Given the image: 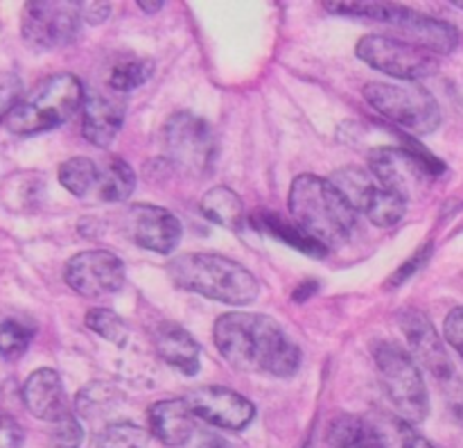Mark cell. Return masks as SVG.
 <instances>
[{
	"label": "cell",
	"instance_id": "31",
	"mask_svg": "<svg viewBox=\"0 0 463 448\" xmlns=\"http://www.w3.org/2000/svg\"><path fill=\"white\" fill-rule=\"evenodd\" d=\"M95 448H147V433L134 424L107 425L95 439Z\"/></svg>",
	"mask_w": 463,
	"mask_h": 448
},
{
	"label": "cell",
	"instance_id": "21",
	"mask_svg": "<svg viewBox=\"0 0 463 448\" xmlns=\"http://www.w3.org/2000/svg\"><path fill=\"white\" fill-rule=\"evenodd\" d=\"M199 211L206 220L215 222V224L226 226V229H242L244 224V204L235 190L226 188V186H215L208 190L199 202Z\"/></svg>",
	"mask_w": 463,
	"mask_h": 448
},
{
	"label": "cell",
	"instance_id": "40",
	"mask_svg": "<svg viewBox=\"0 0 463 448\" xmlns=\"http://www.w3.org/2000/svg\"><path fill=\"white\" fill-rule=\"evenodd\" d=\"M138 7L143 9L145 14H149V16H154V14L161 12V9H163V3H145V0H140Z\"/></svg>",
	"mask_w": 463,
	"mask_h": 448
},
{
	"label": "cell",
	"instance_id": "4",
	"mask_svg": "<svg viewBox=\"0 0 463 448\" xmlns=\"http://www.w3.org/2000/svg\"><path fill=\"white\" fill-rule=\"evenodd\" d=\"M84 86L71 72L45 77L7 116V129L18 136H34L71 120L84 107Z\"/></svg>",
	"mask_w": 463,
	"mask_h": 448
},
{
	"label": "cell",
	"instance_id": "33",
	"mask_svg": "<svg viewBox=\"0 0 463 448\" xmlns=\"http://www.w3.org/2000/svg\"><path fill=\"white\" fill-rule=\"evenodd\" d=\"M23 81L14 72H0V120H7L9 113L21 102Z\"/></svg>",
	"mask_w": 463,
	"mask_h": 448
},
{
	"label": "cell",
	"instance_id": "13",
	"mask_svg": "<svg viewBox=\"0 0 463 448\" xmlns=\"http://www.w3.org/2000/svg\"><path fill=\"white\" fill-rule=\"evenodd\" d=\"M398 321H401V329L411 348V357L420 362L439 380V385L450 380L459 371L452 357L448 356L446 344L441 342L437 329H434L425 312L410 308V310L401 312Z\"/></svg>",
	"mask_w": 463,
	"mask_h": 448
},
{
	"label": "cell",
	"instance_id": "20",
	"mask_svg": "<svg viewBox=\"0 0 463 448\" xmlns=\"http://www.w3.org/2000/svg\"><path fill=\"white\" fill-rule=\"evenodd\" d=\"M326 448H384L371 419L357 415H337L324 434Z\"/></svg>",
	"mask_w": 463,
	"mask_h": 448
},
{
	"label": "cell",
	"instance_id": "41",
	"mask_svg": "<svg viewBox=\"0 0 463 448\" xmlns=\"http://www.w3.org/2000/svg\"><path fill=\"white\" fill-rule=\"evenodd\" d=\"M455 7H459V9H463V3H455Z\"/></svg>",
	"mask_w": 463,
	"mask_h": 448
},
{
	"label": "cell",
	"instance_id": "11",
	"mask_svg": "<svg viewBox=\"0 0 463 448\" xmlns=\"http://www.w3.org/2000/svg\"><path fill=\"white\" fill-rule=\"evenodd\" d=\"M80 3H27L23 9V39L34 50L66 48L80 34Z\"/></svg>",
	"mask_w": 463,
	"mask_h": 448
},
{
	"label": "cell",
	"instance_id": "36",
	"mask_svg": "<svg viewBox=\"0 0 463 448\" xmlns=\"http://www.w3.org/2000/svg\"><path fill=\"white\" fill-rule=\"evenodd\" d=\"M25 433L9 415H0V448H23Z\"/></svg>",
	"mask_w": 463,
	"mask_h": 448
},
{
	"label": "cell",
	"instance_id": "6",
	"mask_svg": "<svg viewBox=\"0 0 463 448\" xmlns=\"http://www.w3.org/2000/svg\"><path fill=\"white\" fill-rule=\"evenodd\" d=\"M373 357L380 371L384 394L396 407L398 416L410 424H420L430 415L428 385L420 374L419 362L405 348L393 342L373 344Z\"/></svg>",
	"mask_w": 463,
	"mask_h": 448
},
{
	"label": "cell",
	"instance_id": "18",
	"mask_svg": "<svg viewBox=\"0 0 463 448\" xmlns=\"http://www.w3.org/2000/svg\"><path fill=\"white\" fill-rule=\"evenodd\" d=\"M149 430L165 446H184L194 434V412L188 398H165L149 407Z\"/></svg>",
	"mask_w": 463,
	"mask_h": 448
},
{
	"label": "cell",
	"instance_id": "38",
	"mask_svg": "<svg viewBox=\"0 0 463 448\" xmlns=\"http://www.w3.org/2000/svg\"><path fill=\"white\" fill-rule=\"evenodd\" d=\"M428 249H430V247H428ZM428 249H420V252L416 253V256L411 258V261L407 262V265H402V267H401V272H398V274H393V276H392V281H389V283H396V285H398V283H402V281H405L407 276L411 274V272L419 270V265H420V262L425 261V256H428Z\"/></svg>",
	"mask_w": 463,
	"mask_h": 448
},
{
	"label": "cell",
	"instance_id": "17",
	"mask_svg": "<svg viewBox=\"0 0 463 448\" xmlns=\"http://www.w3.org/2000/svg\"><path fill=\"white\" fill-rule=\"evenodd\" d=\"M125 102L116 95L93 93L84 102L81 134L95 148H109L125 125Z\"/></svg>",
	"mask_w": 463,
	"mask_h": 448
},
{
	"label": "cell",
	"instance_id": "12",
	"mask_svg": "<svg viewBox=\"0 0 463 448\" xmlns=\"http://www.w3.org/2000/svg\"><path fill=\"white\" fill-rule=\"evenodd\" d=\"M63 279L80 297L99 299L116 294L125 285L127 267L120 256L107 249L80 252L66 262Z\"/></svg>",
	"mask_w": 463,
	"mask_h": 448
},
{
	"label": "cell",
	"instance_id": "32",
	"mask_svg": "<svg viewBox=\"0 0 463 448\" xmlns=\"http://www.w3.org/2000/svg\"><path fill=\"white\" fill-rule=\"evenodd\" d=\"M50 442L54 448H80L84 442V428L75 415H66L63 419L54 421L50 430Z\"/></svg>",
	"mask_w": 463,
	"mask_h": 448
},
{
	"label": "cell",
	"instance_id": "24",
	"mask_svg": "<svg viewBox=\"0 0 463 448\" xmlns=\"http://www.w3.org/2000/svg\"><path fill=\"white\" fill-rule=\"evenodd\" d=\"M258 222H260L262 229L269 231L274 238L292 244V247H297L298 252L307 253V256H312V258L326 256L324 244H319L315 238H310V235H307L306 231L297 224V222L283 220L279 213H260V215H258Z\"/></svg>",
	"mask_w": 463,
	"mask_h": 448
},
{
	"label": "cell",
	"instance_id": "37",
	"mask_svg": "<svg viewBox=\"0 0 463 448\" xmlns=\"http://www.w3.org/2000/svg\"><path fill=\"white\" fill-rule=\"evenodd\" d=\"M111 14V5L109 3H80V16L89 25H99Z\"/></svg>",
	"mask_w": 463,
	"mask_h": 448
},
{
	"label": "cell",
	"instance_id": "22",
	"mask_svg": "<svg viewBox=\"0 0 463 448\" xmlns=\"http://www.w3.org/2000/svg\"><path fill=\"white\" fill-rule=\"evenodd\" d=\"M36 335V324L23 312L0 310V356L18 360L30 348Z\"/></svg>",
	"mask_w": 463,
	"mask_h": 448
},
{
	"label": "cell",
	"instance_id": "10",
	"mask_svg": "<svg viewBox=\"0 0 463 448\" xmlns=\"http://www.w3.org/2000/svg\"><path fill=\"white\" fill-rule=\"evenodd\" d=\"M355 50L362 62L396 80L416 81L439 71L437 54L393 36L366 34Z\"/></svg>",
	"mask_w": 463,
	"mask_h": 448
},
{
	"label": "cell",
	"instance_id": "16",
	"mask_svg": "<svg viewBox=\"0 0 463 448\" xmlns=\"http://www.w3.org/2000/svg\"><path fill=\"white\" fill-rule=\"evenodd\" d=\"M23 403H25L32 416L41 421H50V424L71 415L61 376L50 369V367H41V369L32 371L27 376L25 385H23Z\"/></svg>",
	"mask_w": 463,
	"mask_h": 448
},
{
	"label": "cell",
	"instance_id": "7",
	"mask_svg": "<svg viewBox=\"0 0 463 448\" xmlns=\"http://www.w3.org/2000/svg\"><path fill=\"white\" fill-rule=\"evenodd\" d=\"M369 166L378 184L405 202L423 193L434 176L446 172V166L423 148H401V145H378L371 149Z\"/></svg>",
	"mask_w": 463,
	"mask_h": 448
},
{
	"label": "cell",
	"instance_id": "3",
	"mask_svg": "<svg viewBox=\"0 0 463 448\" xmlns=\"http://www.w3.org/2000/svg\"><path fill=\"white\" fill-rule=\"evenodd\" d=\"M167 274L176 288L229 306H247L260 292L256 276L222 253H181L167 262Z\"/></svg>",
	"mask_w": 463,
	"mask_h": 448
},
{
	"label": "cell",
	"instance_id": "29",
	"mask_svg": "<svg viewBox=\"0 0 463 448\" xmlns=\"http://www.w3.org/2000/svg\"><path fill=\"white\" fill-rule=\"evenodd\" d=\"M84 321L93 333H98L99 338L116 344V347H125L127 339H129L127 321L122 319L118 312H113L111 308H90V310L86 312Z\"/></svg>",
	"mask_w": 463,
	"mask_h": 448
},
{
	"label": "cell",
	"instance_id": "9",
	"mask_svg": "<svg viewBox=\"0 0 463 448\" xmlns=\"http://www.w3.org/2000/svg\"><path fill=\"white\" fill-rule=\"evenodd\" d=\"M167 161L188 175H206L217 154V140L211 125L190 111H179L163 127Z\"/></svg>",
	"mask_w": 463,
	"mask_h": 448
},
{
	"label": "cell",
	"instance_id": "5",
	"mask_svg": "<svg viewBox=\"0 0 463 448\" xmlns=\"http://www.w3.org/2000/svg\"><path fill=\"white\" fill-rule=\"evenodd\" d=\"M326 9L335 14L366 16L371 21L387 23L407 36L405 41L430 50L432 54H450L459 45V30L455 25L425 14L411 12L393 3H326Z\"/></svg>",
	"mask_w": 463,
	"mask_h": 448
},
{
	"label": "cell",
	"instance_id": "39",
	"mask_svg": "<svg viewBox=\"0 0 463 448\" xmlns=\"http://www.w3.org/2000/svg\"><path fill=\"white\" fill-rule=\"evenodd\" d=\"M202 448H233L229 442H226L224 437H220V434H206L202 442Z\"/></svg>",
	"mask_w": 463,
	"mask_h": 448
},
{
	"label": "cell",
	"instance_id": "30",
	"mask_svg": "<svg viewBox=\"0 0 463 448\" xmlns=\"http://www.w3.org/2000/svg\"><path fill=\"white\" fill-rule=\"evenodd\" d=\"M330 181H333V184L342 190L344 197H346L348 202L355 206L357 213L362 211V206H364V202H366V197L371 195V190L378 186L369 175H366L364 170H360V167H344V170L335 172L333 179Z\"/></svg>",
	"mask_w": 463,
	"mask_h": 448
},
{
	"label": "cell",
	"instance_id": "14",
	"mask_svg": "<svg viewBox=\"0 0 463 448\" xmlns=\"http://www.w3.org/2000/svg\"><path fill=\"white\" fill-rule=\"evenodd\" d=\"M190 407L194 416L222 430H244L256 416V407L240 392L220 385H203L190 392Z\"/></svg>",
	"mask_w": 463,
	"mask_h": 448
},
{
	"label": "cell",
	"instance_id": "27",
	"mask_svg": "<svg viewBox=\"0 0 463 448\" xmlns=\"http://www.w3.org/2000/svg\"><path fill=\"white\" fill-rule=\"evenodd\" d=\"M407 202L401 199L398 195L389 193L383 186H375L371 190V195L366 197L364 206H362V213L373 222L375 226H393L405 217Z\"/></svg>",
	"mask_w": 463,
	"mask_h": 448
},
{
	"label": "cell",
	"instance_id": "34",
	"mask_svg": "<svg viewBox=\"0 0 463 448\" xmlns=\"http://www.w3.org/2000/svg\"><path fill=\"white\" fill-rule=\"evenodd\" d=\"M443 394H446L448 407H450L452 416H455L459 424H463V371H457L450 380L441 385Z\"/></svg>",
	"mask_w": 463,
	"mask_h": 448
},
{
	"label": "cell",
	"instance_id": "35",
	"mask_svg": "<svg viewBox=\"0 0 463 448\" xmlns=\"http://www.w3.org/2000/svg\"><path fill=\"white\" fill-rule=\"evenodd\" d=\"M443 333H446V342L455 348L463 360V306L450 310L443 324Z\"/></svg>",
	"mask_w": 463,
	"mask_h": 448
},
{
	"label": "cell",
	"instance_id": "26",
	"mask_svg": "<svg viewBox=\"0 0 463 448\" xmlns=\"http://www.w3.org/2000/svg\"><path fill=\"white\" fill-rule=\"evenodd\" d=\"M59 181L75 197H89L93 190H98L99 170L90 158L72 157L59 166Z\"/></svg>",
	"mask_w": 463,
	"mask_h": 448
},
{
	"label": "cell",
	"instance_id": "15",
	"mask_svg": "<svg viewBox=\"0 0 463 448\" xmlns=\"http://www.w3.org/2000/svg\"><path fill=\"white\" fill-rule=\"evenodd\" d=\"M125 229L138 247L154 253H172L184 234L179 217L172 215L167 208L152 206V204L131 206L125 217Z\"/></svg>",
	"mask_w": 463,
	"mask_h": 448
},
{
	"label": "cell",
	"instance_id": "2",
	"mask_svg": "<svg viewBox=\"0 0 463 448\" xmlns=\"http://www.w3.org/2000/svg\"><path fill=\"white\" fill-rule=\"evenodd\" d=\"M289 213L310 238L328 247H342L357 229V215L351 202L330 179L298 175L289 188Z\"/></svg>",
	"mask_w": 463,
	"mask_h": 448
},
{
	"label": "cell",
	"instance_id": "28",
	"mask_svg": "<svg viewBox=\"0 0 463 448\" xmlns=\"http://www.w3.org/2000/svg\"><path fill=\"white\" fill-rule=\"evenodd\" d=\"M154 75V62L152 59L129 57L125 62H118L111 68L107 77V84L113 93H129V91L143 86L149 77Z\"/></svg>",
	"mask_w": 463,
	"mask_h": 448
},
{
	"label": "cell",
	"instance_id": "1",
	"mask_svg": "<svg viewBox=\"0 0 463 448\" xmlns=\"http://www.w3.org/2000/svg\"><path fill=\"white\" fill-rule=\"evenodd\" d=\"M217 348L235 369L289 378L301 367V351L283 326L260 312H224L213 329Z\"/></svg>",
	"mask_w": 463,
	"mask_h": 448
},
{
	"label": "cell",
	"instance_id": "23",
	"mask_svg": "<svg viewBox=\"0 0 463 448\" xmlns=\"http://www.w3.org/2000/svg\"><path fill=\"white\" fill-rule=\"evenodd\" d=\"M136 188V175L134 167L120 157H111L104 163L102 172H99L98 181V195L102 202L118 204L131 197Z\"/></svg>",
	"mask_w": 463,
	"mask_h": 448
},
{
	"label": "cell",
	"instance_id": "25",
	"mask_svg": "<svg viewBox=\"0 0 463 448\" xmlns=\"http://www.w3.org/2000/svg\"><path fill=\"white\" fill-rule=\"evenodd\" d=\"M371 424L384 448H434L423 434L416 433L414 424L398 415H380L378 419H371Z\"/></svg>",
	"mask_w": 463,
	"mask_h": 448
},
{
	"label": "cell",
	"instance_id": "8",
	"mask_svg": "<svg viewBox=\"0 0 463 448\" xmlns=\"http://www.w3.org/2000/svg\"><path fill=\"white\" fill-rule=\"evenodd\" d=\"M362 93L375 111L416 136L432 134L441 125V107L437 98L416 81L405 86L371 81Z\"/></svg>",
	"mask_w": 463,
	"mask_h": 448
},
{
	"label": "cell",
	"instance_id": "19",
	"mask_svg": "<svg viewBox=\"0 0 463 448\" xmlns=\"http://www.w3.org/2000/svg\"><path fill=\"white\" fill-rule=\"evenodd\" d=\"M152 339L161 360L179 369L181 374L197 376L202 348H199L197 339L188 330L181 329L179 324H172V321H163L154 329Z\"/></svg>",
	"mask_w": 463,
	"mask_h": 448
}]
</instances>
